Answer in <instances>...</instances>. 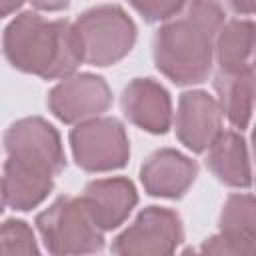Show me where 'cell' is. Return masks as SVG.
<instances>
[{"label": "cell", "instance_id": "14", "mask_svg": "<svg viewBox=\"0 0 256 256\" xmlns=\"http://www.w3.org/2000/svg\"><path fill=\"white\" fill-rule=\"evenodd\" d=\"M216 54L222 72H254L256 24L250 20H230L216 38Z\"/></svg>", "mask_w": 256, "mask_h": 256}, {"label": "cell", "instance_id": "16", "mask_svg": "<svg viewBox=\"0 0 256 256\" xmlns=\"http://www.w3.org/2000/svg\"><path fill=\"white\" fill-rule=\"evenodd\" d=\"M206 164L214 172V176L228 186L246 188L252 182L246 146L236 132H222L212 142V146L208 148Z\"/></svg>", "mask_w": 256, "mask_h": 256}, {"label": "cell", "instance_id": "9", "mask_svg": "<svg viewBox=\"0 0 256 256\" xmlns=\"http://www.w3.org/2000/svg\"><path fill=\"white\" fill-rule=\"evenodd\" d=\"M222 110L206 92H186L176 112V134L194 152H204L222 134Z\"/></svg>", "mask_w": 256, "mask_h": 256}, {"label": "cell", "instance_id": "8", "mask_svg": "<svg viewBox=\"0 0 256 256\" xmlns=\"http://www.w3.org/2000/svg\"><path fill=\"white\" fill-rule=\"evenodd\" d=\"M110 100L108 84L100 76L80 74L68 76L54 86L48 96V106L64 122H88L102 114L110 106Z\"/></svg>", "mask_w": 256, "mask_h": 256}, {"label": "cell", "instance_id": "21", "mask_svg": "<svg viewBox=\"0 0 256 256\" xmlns=\"http://www.w3.org/2000/svg\"><path fill=\"white\" fill-rule=\"evenodd\" d=\"M230 6H232L236 12H254V14H256V4H242V2L238 4V2H234V4H230Z\"/></svg>", "mask_w": 256, "mask_h": 256}, {"label": "cell", "instance_id": "12", "mask_svg": "<svg viewBox=\"0 0 256 256\" xmlns=\"http://www.w3.org/2000/svg\"><path fill=\"white\" fill-rule=\"evenodd\" d=\"M198 166L194 160L186 158L176 150H158L142 166L140 178L152 196L178 198L194 182Z\"/></svg>", "mask_w": 256, "mask_h": 256}, {"label": "cell", "instance_id": "2", "mask_svg": "<svg viewBox=\"0 0 256 256\" xmlns=\"http://www.w3.org/2000/svg\"><path fill=\"white\" fill-rule=\"evenodd\" d=\"M6 58L18 70L42 78H68L84 60L74 24L46 20L38 12H22L6 28Z\"/></svg>", "mask_w": 256, "mask_h": 256}, {"label": "cell", "instance_id": "23", "mask_svg": "<svg viewBox=\"0 0 256 256\" xmlns=\"http://www.w3.org/2000/svg\"><path fill=\"white\" fill-rule=\"evenodd\" d=\"M182 256H206V254H204V252H198V250H192V248H188V250H186Z\"/></svg>", "mask_w": 256, "mask_h": 256}, {"label": "cell", "instance_id": "10", "mask_svg": "<svg viewBox=\"0 0 256 256\" xmlns=\"http://www.w3.org/2000/svg\"><path fill=\"white\" fill-rule=\"evenodd\" d=\"M80 200L92 222L100 230H112L124 222V218L134 208L138 196L130 180L104 178L90 182Z\"/></svg>", "mask_w": 256, "mask_h": 256}, {"label": "cell", "instance_id": "18", "mask_svg": "<svg viewBox=\"0 0 256 256\" xmlns=\"http://www.w3.org/2000/svg\"><path fill=\"white\" fill-rule=\"evenodd\" d=\"M2 256H40L34 234L22 220H6L2 226Z\"/></svg>", "mask_w": 256, "mask_h": 256}, {"label": "cell", "instance_id": "20", "mask_svg": "<svg viewBox=\"0 0 256 256\" xmlns=\"http://www.w3.org/2000/svg\"><path fill=\"white\" fill-rule=\"evenodd\" d=\"M202 252H204L206 256H240V254L232 252V250L226 246V242L220 238V234H218V236H212L208 242H204Z\"/></svg>", "mask_w": 256, "mask_h": 256}, {"label": "cell", "instance_id": "4", "mask_svg": "<svg viewBox=\"0 0 256 256\" xmlns=\"http://www.w3.org/2000/svg\"><path fill=\"white\" fill-rule=\"evenodd\" d=\"M74 28L84 60L96 66L118 62L136 40V26L120 6L92 8L78 18Z\"/></svg>", "mask_w": 256, "mask_h": 256}, {"label": "cell", "instance_id": "11", "mask_svg": "<svg viewBox=\"0 0 256 256\" xmlns=\"http://www.w3.org/2000/svg\"><path fill=\"white\" fill-rule=\"evenodd\" d=\"M124 114L142 130L162 134L172 120V106L168 92L150 78L132 80L122 94Z\"/></svg>", "mask_w": 256, "mask_h": 256}, {"label": "cell", "instance_id": "6", "mask_svg": "<svg viewBox=\"0 0 256 256\" xmlns=\"http://www.w3.org/2000/svg\"><path fill=\"white\" fill-rule=\"evenodd\" d=\"M182 240V224L176 212L150 206L114 240L116 256H174Z\"/></svg>", "mask_w": 256, "mask_h": 256}, {"label": "cell", "instance_id": "22", "mask_svg": "<svg viewBox=\"0 0 256 256\" xmlns=\"http://www.w3.org/2000/svg\"><path fill=\"white\" fill-rule=\"evenodd\" d=\"M20 4H16V2H12V4H6V2H0V12L2 14H8V10H12V8H18Z\"/></svg>", "mask_w": 256, "mask_h": 256}, {"label": "cell", "instance_id": "17", "mask_svg": "<svg viewBox=\"0 0 256 256\" xmlns=\"http://www.w3.org/2000/svg\"><path fill=\"white\" fill-rule=\"evenodd\" d=\"M54 176L44 172L26 168L12 160L4 164V178H2V198L4 204L14 210H28L38 206L52 190Z\"/></svg>", "mask_w": 256, "mask_h": 256}, {"label": "cell", "instance_id": "15", "mask_svg": "<svg viewBox=\"0 0 256 256\" xmlns=\"http://www.w3.org/2000/svg\"><path fill=\"white\" fill-rule=\"evenodd\" d=\"M218 106L236 128H246L256 108V74L254 72H218L216 74Z\"/></svg>", "mask_w": 256, "mask_h": 256}, {"label": "cell", "instance_id": "7", "mask_svg": "<svg viewBox=\"0 0 256 256\" xmlns=\"http://www.w3.org/2000/svg\"><path fill=\"white\" fill-rule=\"evenodd\" d=\"M8 160L26 168L56 176L64 168V152L58 132L42 118H24L12 124L4 136Z\"/></svg>", "mask_w": 256, "mask_h": 256}, {"label": "cell", "instance_id": "1", "mask_svg": "<svg viewBox=\"0 0 256 256\" xmlns=\"http://www.w3.org/2000/svg\"><path fill=\"white\" fill-rule=\"evenodd\" d=\"M224 10L214 2H192L166 22L154 38L158 70L178 84L202 82L212 66Z\"/></svg>", "mask_w": 256, "mask_h": 256}, {"label": "cell", "instance_id": "5", "mask_svg": "<svg viewBox=\"0 0 256 256\" xmlns=\"http://www.w3.org/2000/svg\"><path fill=\"white\" fill-rule=\"evenodd\" d=\"M78 166L88 172H106L126 164L130 148L122 124L114 118H94L78 124L70 134Z\"/></svg>", "mask_w": 256, "mask_h": 256}, {"label": "cell", "instance_id": "13", "mask_svg": "<svg viewBox=\"0 0 256 256\" xmlns=\"http://www.w3.org/2000/svg\"><path fill=\"white\" fill-rule=\"evenodd\" d=\"M220 238L240 256H256V198L234 194L220 216Z\"/></svg>", "mask_w": 256, "mask_h": 256}, {"label": "cell", "instance_id": "19", "mask_svg": "<svg viewBox=\"0 0 256 256\" xmlns=\"http://www.w3.org/2000/svg\"><path fill=\"white\" fill-rule=\"evenodd\" d=\"M132 6L150 22H160V20L170 22L184 10L186 4L182 2H134Z\"/></svg>", "mask_w": 256, "mask_h": 256}, {"label": "cell", "instance_id": "24", "mask_svg": "<svg viewBox=\"0 0 256 256\" xmlns=\"http://www.w3.org/2000/svg\"><path fill=\"white\" fill-rule=\"evenodd\" d=\"M252 142H254V152H256V130H254V136H252Z\"/></svg>", "mask_w": 256, "mask_h": 256}, {"label": "cell", "instance_id": "3", "mask_svg": "<svg viewBox=\"0 0 256 256\" xmlns=\"http://www.w3.org/2000/svg\"><path fill=\"white\" fill-rule=\"evenodd\" d=\"M38 232L52 256H84L102 250V230L80 198L62 196L36 218Z\"/></svg>", "mask_w": 256, "mask_h": 256}]
</instances>
